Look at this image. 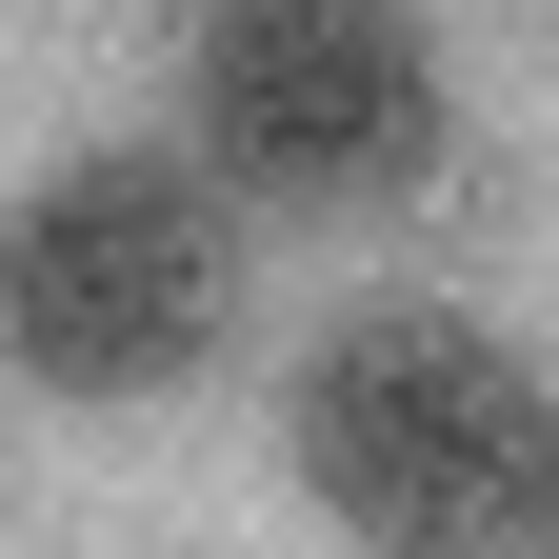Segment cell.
<instances>
[{
    "label": "cell",
    "mask_w": 559,
    "mask_h": 559,
    "mask_svg": "<svg viewBox=\"0 0 559 559\" xmlns=\"http://www.w3.org/2000/svg\"><path fill=\"white\" fill-rule=\"evenodd\" d=\"M539 539H559V500H539Z\"/></svg>",
    "instance_id": "277c9868"
},
{
    "label": "cell",
    "mask_w": 559,
    "mask_h": 559,
    "mask_svg": "<svg viewBox=\"0 0 559 559\" xmlns=\"http://www.w3.org/2000/svg\"><path fill=\"white\" fill-rule=\"evenodd\" d=\"M300 500L360 559H520L559 500V400L440 300L340 320L300 360Z\"/></svg>",
    "instance_id": "6da1fadb"
},
{
    "label": "cell",
    "mask_w": 559,
    "mask_h": 559,
    "mask_svg": "<svg viewBox=\"0 0 559 559\" xmlns=\"http://www.w3.org/2000/svg\"><path fill=\"white\" fill-rule=\"evenodd\" d=\"M240 320V240L200 160H60L0 200V360L40 400H160L221 360Z\"/></svg>",
    "instance_id": "7a4b0ae2"
},
{
    "label": "cell",
    "mask_w": 559,
    "mask_h": 559,
    "mask_svg": "<svg viewBox=\"0 0 559 559\" xmlns=\"http://www.w3.org/2000/svg\"><path fill=\"white\" fill-rule=\"evenodd\" d=\"M180 120L240 200H400L440 160V40L419 0H200Z\"/></svg>",
    "instance_id": "3957f363"
}]
</instances>
